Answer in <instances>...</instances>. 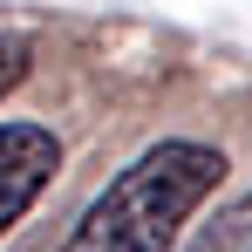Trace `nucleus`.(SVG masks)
I'll list each match as a JSON object with an SVG mask.
<instances>
[{"instance_id": "2", "label": "nucleus", "mask_w": 252, "mask_h": 252, "mask_svg": "<svg viewBox=\"0 0 252 252\" xmlns=\"http://www.w3.org/2000/svg\"><path fill=\"white\" fill-rule=\"evenodd\" d=\"M62 170V143L41 123H0V239L28 218V205Z\"/></svg>"}, {"instance_id": "3", "label": "nucleus", "mask_w": 252, "mask_h": 252, "mask_svg": "<svg viewBox=\"0 0 252 252\" xmlns=\"http://www.w3.org/2000/svg\"><path fill=\"white\" fill-rule=\"evenodd\" d=\"M28 75V41H14V34H0V95Z\"/></svg>"}, {"instance_id": "4", "label": "nucleus", "mask_w": 252, "mask_h": 252, "mask_svg": "<svg viewBox=\"0 0 252 252\" xmlns=\"http://www.w3.org/2000/svg\"><path fill=\"white\" fill-rule=\"evenodd\" d=\"M198 252H239V239H232V225H218V232H211V239H205Z\"/></svg>"}, {"instance_id": "1", "label": "nucleus", "mask_w": 252, "mask_h": 252, "mask_svg": "<svg viewBox=\"0 0 252 252\" xmlns=\"http://www.w3.org/2000/svg\"><path fill=\"white\" fill-rule=\"evenodd\" d=\"M225 170L232 164L218 143L164 136L95 191V205L75 218L62 252H170L177 232L191 225V211L225 184Z\"/></svg>"}, {"instance_id": "5", "label": "nucleus", "mask_w": 252, "mask_h": 252, "mask_svg": "<svg viewBox=\"0 0 252 252\" xmlns=\"http://www.w3.org/2000/svg\"><path fill=\"white\" fill-rule=\"evenodd\" d=\"M239 225H246V246H239V252H252V198L239 205Z\"/></svg>"}]
</instances>
